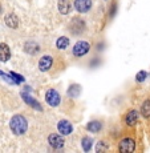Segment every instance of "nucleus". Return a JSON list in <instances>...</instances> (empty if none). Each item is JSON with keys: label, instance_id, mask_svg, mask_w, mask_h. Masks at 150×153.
Segmentation results:
<instances>
[{"label": "nucleus", "instance_id": "obj_5", "mask_svg": "<svg viewBox=\"0 0 150 153\" xmlns=\"http://www.w3.org/2000/svg\"><path fill=\"white\" fill-rule=\"evenodd\" d=\"M118 149H120V152H122V153L134 152V149H136V141L133 139H130V137H125V139H122L120 141Z\"/></svg>", "mask_w": 150, "mask_h": 153}, {"label": "nucleus", "instance_id": "obj_18", "mask_svg": "<svg viewBox=\"0 0 150 153\" xmlns=\"http://www.w3.org/2000/svg\"><path fill=\"white\" fill-rule=\"evenodd\" d=\"M141 114H142L145 119H150V99L145 100L141 107Z\"/></svg>", "mask_w": 150, "mask_h": 153}, {"label": "nucleus", "instance_id": "obj_21", "mask_svg": "<svg viewBox=\"0 0 150 153\" xmlns=\"http://www.w3.org/2000/svg\"><path fill=\"white\" fill-rule=\"evenodd\" d=\"M108 149H109V145H108V143H105V141H100L96 146V152H105V151H108Z\"/></svg>", "mask_w": 150, "mask_h": 153}, {"label": "nucleus", "instance_id": "obj_8", "mask_svg": "<svg viewBox=\"0 0 150 153\" xmlns=\"http://www.w3.org/2000/svg\"><path fill=\"white\" fill-rule=\"evenodd\" d=\"M48 143H49V145H51L52 148H55V149H61L64 146V139L57 133L49 134Z\"/></svg>", "mask_w": 150, "mask_h": 153}, {"label": "nucleus", "instance_id": "obj_15", "mask_svg": "<svg viewBox=\"0 0 150 153\" xmlns=\"http://www.w3.org/2000/svg\"><path fill=\"white\" fill-rule=\"evenodd\" d=\"M58 11L61 15H68L70 12V1L69 0H58Z\"/></svg>", "mask_w": 150, "mask_h": 153}, {"label": "nucleus", "instance_id": "obj_9", "mask_svg": "<svg viewBox=\"0 0 150 153\" xmlns=\"http://www.w3.org/2000/svg\"><path fill=\"white\" fill-rule=\"evenodd\" d=\"M52 65H53V59H52V56H49V55L43 56V57L39 60V69L41 72L49 71L52 68Z\"/></svg>", "mask_w": 150, "mask_h": 153}, {"label": "nucleus", "instance_id": "obj_4", "mask_svg": "<svg viewBox=\"0 0 150 153\" xmlns=\"http://www.w3.org/2000/svg\"><path fill=\"white\" fill-rule=\"evenodd\" d=\"M69 31L72 35H81L85 31V22L80 17L73 19L69 24Z\"/></svg>", "mask_w": 150, "mask_h": 153}, {"label": "nucleus", "instance_id": "obj_3", "mask_svg": "<svg viewBox=\"0 0 150 153\" xmlns=\"http://www.w3.org/2000/svg\"><path fill=\"white\" fill-rule=\"evenodd\" d=\"M45 101L49 107H57L61 101V97H60V93L57 92L56 89L51 88L45 92Z\"/></svg>", "mask_w": 150, "mask_h": 153}, {"label": "nucleus", "instance_id": "obj_10", "mask_svg": "<svg viewBox=\"0 0 150 153\" xmlns=\"http://www.w3.org/2000/svg\"><path fill=\"white\" fill-rule=\"evenodd\" d=\"M11 59V49L8 47V44L5 43H0V61L5 63Z\"/></svg>", "mask_w": 150, "mask_h": 153}, {"label": "nucleus", "instance_id": "obj_17", "mask_svg": "<svg viewBox=\"0 0 150 153\" xmlns=\"http://www.w3.org/2000/svg\"><path fill=\"white\" fill-rule=\"evenodd\" d=\"M56 47L57 49H67L69 47V39L67 36H60L56 40Z\"/></svg>", "mask_w": 150, "mask_h": 153}, {"label": "nucleus", "instance_id": "obj_13", "mask_svg": "<svg viewBox=\"0 0 150 153\" xmlns=\"http://www.w3.org/2000/svg\"><path fill=\"white\" fill-rule=\"evenodd\" d=\"M20 96H21V99L24 100L25 102L29 105V107H32V108H35L36 111H41V105L39 104V102L36 101V99H33V97H31V96L28 95V93H25V92H21L20 93Z\"/></svg>", "mask_w": 150, "mask_h": 153}, {"label": "nucleus", "instance_id": "obj_2", "mask_svg": "<svg viewBox=\"0 0 150 153\" xmlns=\"http://www.w3.org/2000/svg\"><path fill=\"white\" fill-rule=\"evenodd\" d=\"M89 51H90V44L88 42L81 40V42H77L75 44V47H73V49H72V53L75 55L76 57H82V56H85Z\"/></svg>", "mask_w": 150, "mask_h": 153}, {"label": "nucleus", "instance_id": "obj_20", "mask_svg": "<svg viewBox=\"0 0 150 153\" xmlns=\"http://www.w3.org/2000/svg\"><path fill=\"white\" fill-rule=\"evenodd\" d=\"M81 145H82V151L89 152L90 148H92V139H90V137H82Z\"/></svg>", "mask_w": 150, "mask_h": 153}, {"label": "nucleus", "instance_id": "obj_19", "mask_svg": "<svg viewBox=\"0 0 150 153\" xmlns=\"http://www.w3.org/2000/svg\"><path fill=\"white\" fill-rule=\"evenodd\" d=\"M80 95V85H70L68 89V96L72 99H76Z\"/></svg>", "mask_w": 150, "mask_h": 153}, {"label": "nucleus", "instance_id": "obj_16", "mask_svg": "<svg viewBox=\"0 0 150 153\" xmlns=\"http://www.w3.org/2000/svg\"><path fill=\"white\" fill-rule=\"evenodd\" d=\"M86 129L89 132H92V133H97V132H100L102 129V124H101V121L93 120V121H89L86 124Z\"/></svg>", "mask_w": 150, "mask_h": 153}, {"label": "nucleus", "instance_id": "obj_12", "mask_svg": "<svg viewBox=\"0 0 150 153\" xmlns=\"http://www.w3.org/2000/svg\"><path fill=\"white\" fill-rule=\"evenodd\" d=\"M4 22H5V25L12 29H16L19 27V19H17V16L15 13H8L5 15L4 17Z\"/></svg>", "mask_w": 150, "mask_h": 153}, {"label": "nucleus", "instance_id": "obj_1", "mask_svg": "<svg viewBox=\"0 0 150 153\" xmlns=\"http://www.w3.org/2000/svg\"><path fill=\"white\" fill-rule=\"evenodd\" d=\"M10 128H11V131H12L13 134L21 136V134H24L25 132H27L28 121L24 116H21V114H15L10 121Z\"/></svg>", "mask_w": 150, "mask_h": 153}, {"label": "nucleus", "instance_id": "obj_6", "mask_svg": "<svg viewBox=\"0 0 150 153\" xmlns=\"http://www.w3.org/2000/svg\"><path fill=\"white\" fill-rule=\"evenodd\" d=\"M57 131L60 132L61 136H68L73 132V126L68 120H60L57 124Z\"/></svg>", "mask_w": 150, "mask_h": 153}, {"label": "nucleus", "instance_id": "obj_23", "mask_svg": "<svg viewBox=\"0 0 150 153\" xmlns=\"http://www.w3.org/2000/svg\"><path fill=\"white\" fill-rule=\"evenodd\" d=\"M146 76H148V73H146L145 71H141V72H138V73H137L136 80H137V81H143V80L146 79Z\"/></svg>", "mask_w": 150, "mask_h": 153}, {"label": "nucleus", "instance_id": "obj_11", "mask_svg": "<svg viewBox=\"0 0 150 153\" xmlns=\"http://www.w3.org/2000/svg\"><path fill=\"white\" fill-rule=\"evenodd\" d=\"M138 121V112L136 109H132L126 113L125 116V124L129 126H134Z\"/></svg>", "mask_w": 150, "mask_h": 153}, {"label": "nucleus", "instance_id": "obj_22", "mask_svg": "<svg viewBox=\"0 0 150 153\" xmlns=\"http://www.w3.org/2000/svg\"><path fill=\"white\" fill-rule=\"evenodd\" d=\"M10 76H11V77H13V79H15V83H16V84L23 83V81H24V77H23V76L17 75V73H15V72H11V73H10Z\"/></svg>", "mask_w": 150, "mask_h": 153}, {"label": "nucleus", "instance_id": "obj_7", "mask_svg": "<svg viewBox=\"0 0 150 153\" xmlns=\"http://www.w3.org/2000/svg\"><path fill=\"white\" fill-rule=\"evenodd\" d=\"M75 8L77 12L85 13L92 8V0H75Z\"/></svg>", "mask_w": 150, "mask_h": 153}, {"label": "nucleus", "instance_id": "obj_14", "mask_svg": "<svg viewBox=\"0 0 150 153\" xmlns=\"http://www.w3.org/2000/svg\"><path fill=\"white\" fill-rule=\"evenodd\" d=\"M24 51L28 55H36L40 52V45L35 42H27L24 44Z\"/></svg>", "mask_w": 150, "mask_h": 153}, {"label": "nucleus", "instance_id": "obj_24", "mask_svg": "<svg viewBox=\"0 0 150 153\" xmlns=\"http://www.w3.org/2000/svg\"><path fill=\"white\" fill-rule=\"evenodd\" d=\"M116 11H117V4L116 3H113V4H112V8H110V12H109L110 17H113L114 15H116Z\"/></svg>", "mask_w": 150, "mask_h": 153}]
</instances>
